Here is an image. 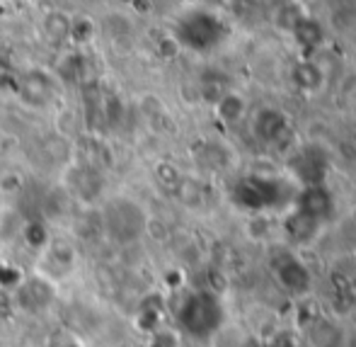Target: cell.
Returning <instances> with one entry per match:
<instances>
[{"mask_svg": "<svg viewBox=\"0 0 356 347\" xmlns=\"http://www.w3.org/2000/svg\"><path fill=\"white\" fill-rule=\"evenodd\" d=\"M225 311L220 299L211 291H194L182 301L177 311V323L187 335L197 340H209L220 330Z\"/></svg>", "mask_w": 356, "mask_h": 347, "instance_id": "1", "label": "cell"}, {"mask_svg": "<svg viewBox=\"0 0 356 347\" xmlns=\"http://www.w3.org/2000/svg\"><path fill=\"white\" fill-rule=\"evenodd\" d=\"M104 224H107V233L119 243H131L145 229V214L136 202L129 199H114L107 204L104 211Z\"/></svg>", "mask_w": 356, "mask_h": 347, "instance_id": "2", "label": "cell"}, {"mask_svg": "<svg viewBox=\"0 0 356 347\" xmlns=\"http://www.w3.org/2000/svg\"><path fill=\"white\" fill-rule=\"evenodd\" d=\"M277 277L286 286V289L296 291V294H300V291H308V286H310L308 270H305L303 265H300L298 260H293V258H284L282 263L277 265Z\"/></svg>", "mask_w": 356, "mask_h": 347, "instance_id": "3", "label": "cell"}, {"mask_svg": "<svg viewBox=\"0 0 356 347\" xmlns=\"http://www.w3.org/2000/svg\"><path fill=\"white\" fill-rule=\"evenodd\" d=\"M220 112H223V117L228 119V122H235V119H240L245 112L243 100H240L238 95H225V98L220 100Z\"/></svg>", "mask_w": 356, "mask_h": 347, "instance_id": "4", "label": "cell"}, {"mask_svg": "<svg viewBox=\"0 0 356 347\" xmlns=\"http://www.w3.org/2000/svg\"><path fill=\"white\" fill-rule=\"evenodd\" d=\"M61 347H83V345H80V343H63Z\"/></svg>", "mask_w": 356, "mask_h": 347, "instance_id": "5", "label": "cell"}]
</instances>
